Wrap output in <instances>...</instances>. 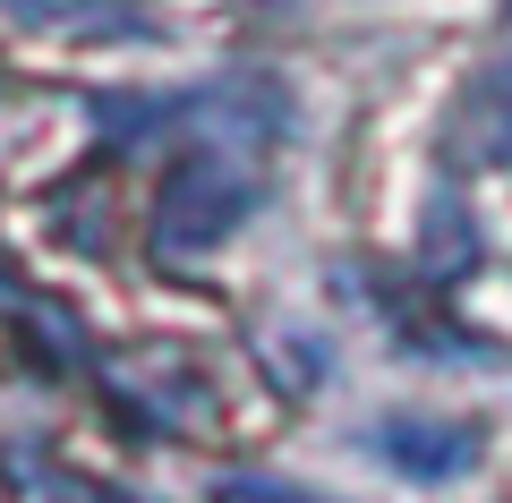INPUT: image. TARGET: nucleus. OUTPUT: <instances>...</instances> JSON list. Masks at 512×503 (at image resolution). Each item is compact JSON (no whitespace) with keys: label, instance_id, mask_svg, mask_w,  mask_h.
<instances>
[{"label":"nucleus","instance_id":"f257e3e1","mask_svg":"<svg viewBox=\"0 0 512 503\" xmlns=\"http://www.w3.org/2000/svg\"><path fill=\"white\" fill-rule=\"evenodd\" d=\"M248 214H256V171L248 162H222V154H197V162L171 171L163 205H154V231H163V248L205 256V248H222Z\"/></svg>","mask_w":512,"mask_h":503},{"label":"nucleus","instance_id":"f03ea898","mask_svg":"<svg viewBox=\"0 0 512 503\" xmlns=\"http://www.w3.org/2000/svg\"><path fill=\"white\" fill-rule=\"evenodd\" d=\"M376 452L402 469V478H461V469L478 461L470 427H453V418H384Z\"/></svg>","mask_w":512,"mask_h":503},{"label":"nucleus","instance_id":"7ed1b4c3","mask_svg":"<svg viewBox=\"0 0 512 503\" xmlns=\"http://www.w3.org/2000/svg\"><path fill=\"white\" fill-rule=\"evenodd\" d=\"M222 503H316L299 486H274V478H222Z\"/></svg>","mask_w":512,"mask_h":503}]
</instances>
